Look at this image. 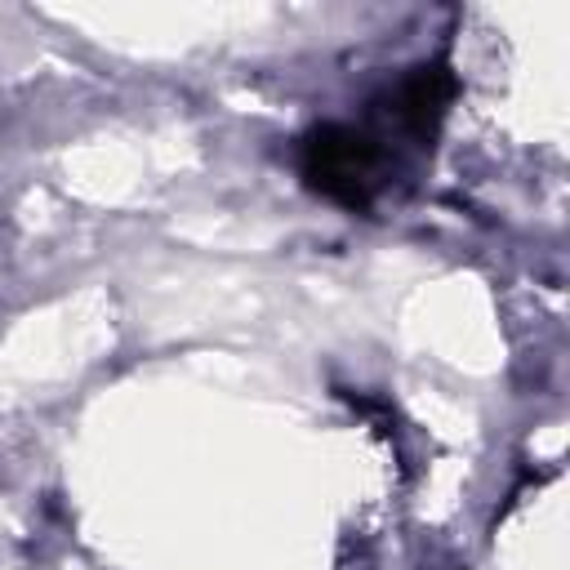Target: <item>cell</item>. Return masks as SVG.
I'll return each instance as SVG.
<instances>
[{
  "label": "cell",
  "mask_w": 570,
  "mask_h": 570,
  "mask_svg": "<svg viewBox=\"0 0 570 570\" xmlns=\"http://www.w3.org/2000/svg\"><path fill=\"white\" fill-rule=\"evenodd\" d=\"M387 165H392L387 138L365 125L325 120V125L307 129L303 147H298L303 183L343 209H370L383 187Z\"/></svg>",
  "instance_id": "1"
},
{
  "label": "cell",
  "mask_w": 570,
  "mask_h": 570,
  "mask_svg": "<svg viewBox=\"0 0 570 570\" xmlns=\"http://www.w3.org/2000/svg\"><path fill=\"white\" fill-rule=\"evenodd\" d=\"M454 94H459V76L450 71V62H419L383 94V116L414 147H432Z\"/></svg>",
  "instance_id": "2"
}]
</instances>
